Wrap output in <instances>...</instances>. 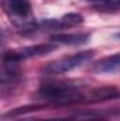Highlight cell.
<instances>
[{
  "label": "cell",
  "mask_w": 120,
  "mask_h": 121,
  "mask_svg": "<svg viewBox=\"0 0 120 121\" xmlns=\"http://www.w3.org/2000/svg\"><path fill=\"white\" fill-rule=\"evenodd\" d=\"M38 96L54 104H78L86 103L88 91H82L79 86L71 82H45L40 86Z\"/></svg>",
  "instance_id": "6da1fadb"
},
{
  "label": "cell",
  "mask_w": 120,
  "mask_h": 121,
  "mask_svg": "<svg viewBox=\"0 0 120 121\" xmlns=\"http://www.w3.org/2000/svg\"><path fill=\"white\" fill-rule=\"evenodd\" d=\"M95 52L93 51H81L78 54H74V55H69L66 58H62V59L54 60V62H50L47 63L42 70L44 73L47 75H60V73H65V72H69L83 63H86L88 60H90L93 58Z\"/></svg>",
  "instance_id": "7a4b0ae2"
},
{
  "label": "cell",
  "mask_w": 120,
  "mask_h": 121,
  "mask_svg": "<svg viewBox=\"0 0 120 121\" xmlns=\"http://www.w3.org/2000/svg\"><path fill=\"white\" fill-rule=\"evenodd\" d=\"M54 49H55V45H52V44H40V45H34V47H26V48L18 49V51L6 52L3 55V60L6 63H16V62L24 60L27 58L47 55V54L52 52Z\"/></svg>",
  "instance_id": "3957f363"
},
{
  "label": "cell",
  "mask_w": 120,
  "mask_h": 121,
  "mask_svg": "<svg viewBox=\"0 0 120 121\" xmlns=\"http://www.w3.org/2000/svg\"><path fill=\"white\" fill-rule=\"evenodd\" d=\"M4 10L14 17L27 18L31 14V3L28 0H3Z\"/></svg>",
  "instance_id": "277c9868"
},
{
  "label": "cell",
  "mask_w": 120,
  "mask_h": 121,
  "mask_svg": "<svg viewBox=\"0 0 120 121\" xmlns=\"http://www.w3.org/2000/svg\"><path fill=\"white\" fill-rule=\"evenodd\" d=\"M120 96V91L116 87L106 86V87H97L88 91V101L86 103H96V101H107L117 99Z\"/></svg>",
  "instance_id": "5b68a950"
},
{
  "label": "cell",
  "mask_w": 120,
  "mask_h": 121,
  "mask_svg": "<svg viewBox=\"0 0 120 121\" xmlns=\"http://www.w3.org/2000/svg\"><path fill=\"white\" fill-rule=\"evenodd\" d=\"M119 69H120V52L99 60L93 66V70L96 73H110V72H116Z\"/></svg>",
  "instance_id": "8992f818"
},
{
  "label": "cell",
  "mask_w": 120,
  "mask_h": 121,
  "mask_svg": "<svg viewBox=\"0 0 120 121\" xmlns=\"http://www.w3.org/2000/svg\"><path fill=\"white\" fill-rule=\"evenodd\" d=\"M89 34H66V35H54L52 41L60 42V44H68V45H78V44H85L89 39Z\"/></svg>",
  "instance_id": "52a82bcc"
},
{
  "label": "cell",
  "mask_w": 120,
  "mask_h": 121,
  "mask_svg": "<svg viewBox=\"0 0 120 121\" xmlns=\"http://www.w3.org/2000/svg\"><path fill=\"white\" fill-rule=\"evenodd\" d=\"M102 11H117L120 10V0H88Z\"/></svg>",
  "instance_id": "ba28073f"
},
{
  "label": "cell",
  "mask_w": 120,
  "mask_h": 121,
  "mask_svg": "<svg viewBox=\"0 0 120 121\" xmlns=\"http://www.w3.org/2000/svg\"><path fill=\"white\" fill-rule=\"evenodd\" d=\"M82 23H83V17L81 14H78V13H68L58 21V24L64 26V27L76 26V24H82Z\"/></svg>",
  "instance_id": "9c48e42d"
},
{
  "label": "cell",
  "mask_w": 120,
  "mask_h": 121,
  "mask_svg": "<svg viewBox=\"0 0 120 121\" xmlns=\"http://www.w3.org/2000/svg\"><path fill=\"white\" fill-rule=\"evenodd\" d=\"M35 121H105L102 117H62V118H47Z\"/></svg>",
  "instance_id": "30bf717a"
},
{
  "label": "cell",
  "mask_w": 120,
  "mask_h": 121,
  "mask_svg": "<svg viewBox=\"0 0 120 121\" xmlns=\"http://www.w3.org/2000/svg\"><path fill=\"white\" fill-rule=\"evenodd\" d=\"M119 37H120V34H119Z\"/></svg>",
  "instance_id": "8fae6325"
}]
</instances>
